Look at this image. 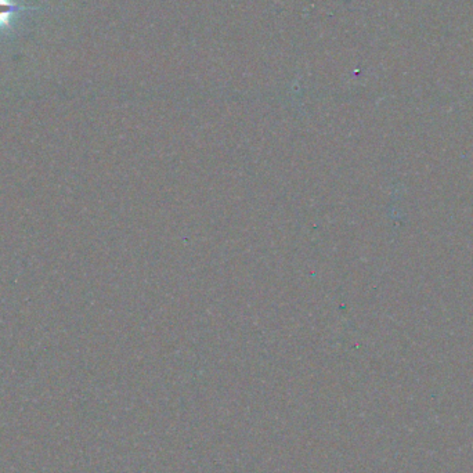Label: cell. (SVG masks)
Listing matches in <instances>:
<instances>
[{
    "label": "cell",
    "mask_w": 473,
    "mask_h": 473,
    "mask_svg": "<svg viewBox=\"0 0 473 473\" xmlns=\"http://www.w3.org/2000/svg\"><path fill=\"white\" fill-rule=\"evenodd\" d=\"M19 10H21V7L17 6V4H14L13 1H10V0H0V28L9 24L10 20H11V17Z\"/></svg>",
    "instance_id": "1"
}]
</instances>
